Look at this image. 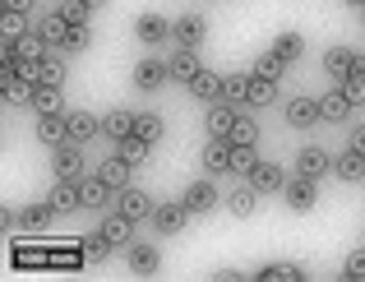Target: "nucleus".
<instances>
[{
	"label": "nucleus",
	"instance_id": "38",
	"mask_svg": "<svg viewBox=\"0 0 365 282\" xmlns=\"http://www.w3.org/2000/svg\"><path fill=\"white\" fill-rule=\"evenodd\" d=\"M134 134H139L143 143H158L162 139V121L153 111H139V116H134Z\"/></svg>",
	"mask_w": 365,
	"mask_h": 282
},
{
	"label": "nucleus",
	"instance_id": "37",
	"mask_svg": "<svg viewBox=\"0 0 365 282\" xmlns=\"http://www.w3.org/2000/svg\"><path fill=\"white\" fill-rule=\"evenodd\" d=\"M56 14H61L65 24H74V28H88V14H93V9L83 5V0H61V5H56Z\"/></svg>",
	"mask_w": 365,
	"mask_h": 282
},
{
	"label": "nucleus",
	"instance_id": "41",
	"mask_svg": "<svg viewBox=\"0 0 365 282\" xmlns=\"http://www.w3.org/2000/svg\"><path fill=\"white\" fill-rule=\"evenodd\" d=\"M255 167H259L255 148H236V143H232V171H236V176L250 181V176H255Z\"/></svg>",
	"mask_w": 365,
	"mask_h": 282
},
{
	"label": "nucleus",
	"instance_id": "33",
	"mask_svg": "<svg viewBox=\"0 0 365 282\" xmlns=\"http://www.w3.org/2000/svg\"><path fill=\"white\" fill-rule=\"evenodd\" d=\"M273 51L282 56L287 65H292V61H301V56H305V37H301V33H277V37H273Z\"/></svg>",
	"mask_w": 365,
	"mask_h": 282
},
{
	"label": "nucleus",
	"instance_id": "18",
	"mask_svg": "<svg viewBox=\"0 0 365 282\" xmlns=\"http://www.w3.org/2000/svg\"><path fill=\"white\" fill-rule=\"evenodd\" d=\"M180 203H185L190 213H208V208H217V190L208 186V181H195V186H185Z\"/></svg>",
	"mask_w": 365,
	"mask_h": 282
},
{
	"label": "nucleus",
	"instance_id": "20",
	"mask_svg": "<svg viewBox=\"0 0 365 282\" xmlns=\"http://www.w3.org/2000/svg\"><path fill=\"white\" fill-rule=\"evenodd\" d=\"M204 171L208 176H222V171H232V139H213L204 148Z\"/></svg>",
	"mask_w": 365,
	"mask_h": 282
},
{
	"label": "nucleus",
	"instance_id": "1",
	"mask_svg": "<svg viewBox=\"0 0 365 282\" xmlns=\"http://www.w3.org/2000/svg\"><path fill=\"white\" fill-rule=\"evenodd\" d=\"M324 111H319V97H292L287 102V125L292 130H310V125H319Z\"/></svg>",
	"mask_w": 365,
	"mask_h": 282
},
{
	"label": "nucleus",
	"instance_id": "6",
	"mask_svg": "<svg viewBox=\"0 0 365 282\" xmlns=\"http://www.w3.org/2000/svg\"><path fill=\"white\" fill-rule=\"evenodd\" d=\"M190 218H195V213H190L180 199H176V203H158V213H153V227H158L162 236H176V231L185 227Z\"/></svg>",
	"mask_w": 365,
	"mask_h": 282
},
{
	"label": "nucleus",
	"instance_id": "47",
	"mask_svg": "<svg viewBox=\"0 0 365 282\" xmlns=\"http://www.w3.org/2000/svg\"><path fill=\"white\" fill-rule=\"evenodd\" d=\"M342 278H365V246L347 255V264H342Z\"/></svg>",
	"mask_w": 365,
	"mask_h": 282
},
{
	"label": "nucleus",
	"instance_id": "50",
	"mask_svg": "<svg viewBox=\"0 0 365 282\" xmlns=\"http://www.w3.org/2000/svg\"><path fill=\"white\" fill-rule=\"evenodd\" d=\"M0 5H5L9 14H24V9H28V0H0Z\"/></svg>",
	"mask_w": 365,
	"mask_h": 282
},
{
	"label": "nucleus",
	"instance_id": "2",
	"mask_svg": "<svg viewBox=\"0 0 365 282\" xmlns=\"http://www.w3.org/2000/svg\"><path fill=\"white\" fill-rule=\"evenodd\" d=\"M167 79H171L167 61H153V56H148V61H139V65H134V89H139V93H158Z\"/></svg>",
	"mask_w": 365,
	"mask_h": 282
},
{
	"label": "nucleus",
	"instance_id": "11",
	"mask_svg": "<svg viewBox=\"0 0 365 282\" xmlns=\"http://www.w3.org/2000/svg\"><path fill=\"white\" fill-rule=\"evenodd\" d=\"M282 199L292 203L296 213H310L319 194H314V181H310V176H296V181H287V186H282Z\"/></svg>",
	"mask_w": 365,
	"mask_h": 282
},
{
	"label": "nucleus",
	"instance_id": "36",
	"mask_svg": "<svg viewBox=\"0 0 365 282\" xmlns=\"http://www.w3.org/2000/svg\"><path fill=\"white\" fill-rule=\"evenodd\" d=\"M255 74H264V79H277V84H282V74H287V61L273 51V46H268V51L255 61Z\"/></svg>",
	"mask_w": 365,
	"mask_h": 282
},
{
	"label": "nucleus",
	"instance_id": "40",
	"mask_svg": "<svg viewBox=\"0 0 365 282\" xmlns=\"http://www.w3.org/2000/svg\"><path fill=\"white\" fill-rule=\"evenodd\" d=\"M305 273L296 264H264L259 268V282H301Z\"/></svg>",
	"mask_w": 365,
	"mask_h": 282
},
{
	"label": "nucleus",
	"instance_id": "8",
	"mask_svg": "<svg viewBox=\"0 0 365 282\" xmlns=\"http://www.w3.org/2000/svg\"><path fill=\"white\" fill-rule=\"evenodd\" d=\"M324 171H333V158L324 148H314V143H305L301 153H296V176H310V181H319Z\"/></svg>",
	"mask_w": 365,
	"mask_h": 282
},
{
	"label": "nucleus",
	"instance_id": "3",
	"mask_svg": "<svg viewBox=\"0 0 365 282\" xmlns=\"http://www.w3.org/2000/svg\"><path fill=\"white\" fill-rule=\"evenodd\" d=\"M51 171H56V181H79V171H83L79 143H61V148L51 153Z\"/></svg>",
	"mask_w": 365,
	"mask_h": 282
},
{
	"label": "nucleus",
	"instance_id": "10",
	"mask_svg": "<svg viewBox=\"0 0 365 282\" xmlns=\"http://www.w3.org/2000/svg\"><path fill=\"white\" fill-rule=\"evenodd\" d=\"M33 93H37V84H28L24 74H14V65L0 70V97H5V102H33Z\"/></svg>",
	"mask_w": 365,
	"mask_h": 282
},
{
	"label": "nucleus",
	"instance_id": "53",
	"mask_svg": "<svg viewBox=\"0 0 365 282\" xmlns=\"http://www.w3.org/2000/svg\"><path fill=\"white\" fill-rule=\"evenodd\" d=\"M347 5H356V9H365V0H347Z\"/></svg>",
	"mask_w": 365,
	"mask_h": 282
},
{
	"label": "nucleus",
	"instance_id": "4",
	"mask_svg": "<svg viewBox=\"0 0 365 282\" xmlns=\"http://www.w3.org/2000/svg\"><path fill=\"white\" fill-rule=\"evenodd\" d=\"M333 176H338L342 186H361V181H365V153L342 148L338 158H333Z\"/></svg>",
	"mask_w": 365,
	"mask_h": 282
},
{
	"label": "nucleus",
	"instance_id": "42",
	"mask_svg": "<svg viewBox=\"0 0 365 282\" xmlns=\"http://www.w3.org/2000/svg\"><path fill=\"white\" fill-rule=\"evenodd\" d=\"M51 213H56L51 203H24V208H19V227H42Z\"/></svg>",
	"mask_w": 365,
	"mask_h": 282
},
{
	"label": "nucleus",
	"instance_id": "43",
	"mask_svg": "<svg viewBox=\"0 0 365 282\" xmlns=\"http://www.w3.org/2000/svg\"><path fill=\"white\" fill-rule=\"evenodd\" d=\"M232 143H236V148H255V143H259V125L250 121V116H241V121H236Z\"/></svg>",
	"mask_w": 365,
	"mask_h": 282
},
{
	"label": "nucleus",
	"instance_id": "45",
	"mask_svg": "<svg viewBox=\"0 0 365 282\" xmlns=\"http://www.w3.org/2000/svg\"><path fill=\"white\" fill-rule=\"evenodd\" d=\"M24 33H28V19H24V14H9V9H5V19H0V37H5V42H19Z\"/></svg>",
	"mask_w": 365,
	"mask_h": 282
},
{
	"label": "nucleus",
	"instance_id": "35",
	"mask_svg": "<svg viewBox=\"0 0 365 282\" xmlns=\"http://www.w3.org/2000/svg\"><path fill=\"white\" fill-rule=\"evenodd\" d=\"M33 106L42 116H65V97H61V89H37L33 93Z\"/></svg>",
	"mask_w": 365,
	"mask_h": 282
},
{
	"label": "nucleus",
	"instance_id": "14",
	"mask_svg": "<svg viewBox=\"0 0 365 282\" xmlns=\"http://www.w3.org/2000/svg\"><path fill=\"white\" fill-rule=\"evenodd\" d=\"M171 37H176L180 46H190V51H195V46L208 37V24H204V14H180V19H176V33H171Z\"/></svg>",
	"mask_w": 365,
	"mask_h": 282
},
{
	"label": "nucleus",
	"instance_id": "34",
	"mask_svg": "<svg viewBox=\"0 0 365 282\" xmlns=\"http://www.w3.org/2000/svg\"><path fill=\"white\" fill-rule=\"evenodd\" d=\"M245 93H250V74H241V70H236V74H222V102H245Z\"/></svg>",
	"mask_w": 365,
	"mask_h": 282
},
{
	"label": "nucleus",
	"instance_id": "54",
	"mask_svg": "<svg viewBox=\"0 0 365 282\" xmlns=\"http://www.w3.org/2000/svg\"><path fill=\"white\" fill-rule=\"evenodd\" d=\"M361 24H365V9H361Z\"/></svg>",
	"mask_w": 365,
	"mask_h": 282
},
{
	"label": "nucleus",
	"instance_id": "39",
	"mask_svg": "<svg viewBox=\"0 0 365 282\" xmlns=\"http://www.w3.org/2000/svg\"><path fill=\"white\" fill-rule=\"evenodd\" d=\"M148 148H153V143H143L139 134H130V139H120V143H116V153H120L125 162H130V167H139V162L148 158Z\"/></svg>",
	"mask_w": 365,
	"mask_h": 282
},
{
	"label": "nucleus",
	"instance_id": "25",
	"mask_svg": "<svg viewBox=\"0 0 365 282\" xmlns=\"http://www.w3.org/2000/svg\"><path fill=\"white\" fill-rule=\"evenodd\" d=\"M98 176L107 181L111 190H125V186H130V176H134V167H130V162H125L120 153H116V158H107V162L98 167Z\"/></svg>",
	"mask_w": 365,
	"mask_h": 282
},
{
	"label": "nucleus",
	"instance_id": "13",
	"mask_svg": "<svg viewBox=\"0 0 365 282\" xmlns=\"http://www.w3.org/2000/svg\"><path fill=\"white\" fill-rule=\"evenodd\" d=\"M176 33V19H162V14H139V24H134V37L139 42H162V37Z\"/></svg>",
	"mask_w": 365,
	"mask_h": 282
},
{
	"label": "nucleus",
	"instance_id": "23",
	"mask_svg": "<svg viewBox=\"0 0 365 282\" xmlns=\"http://www.w3.org/2000/svg\"><path fill=\"white\" fill-rule=\"evenodd\" d=\"M351 61H356V51H347V46H329V51H324V74L342 84L351 74Z\"/></svg>",
	"mask_w": 365,
	"mask_h": 282
},
{
	"label": "nucleus",
	"instance_id": "44",
	"mask_svg": "<svg viewBox=\"0 0 365 282\" xmlns=\"http://www.w3.org/2000/svg\"><path fill=\"white\" fill-rule=\"evenodd\" d=\"M93 46V28H70V33H65V42H61V51H88Z\"/></svg>",
	"mask_w": 365,
	"mask_h": 282
},
{
	"label": "nucleus",
	"instance_id": "49",
	"mask_svg": "<svg viewBox=\"0 0 365 282\" xmlns=\"http://www.w3.org/2000/svg\"><path fill=\"white\" fill-rule=\"evenodd\" d=\"M347 148H356V153H365V125H356V130H351V139H347Z\"/></svg>",
	"mask_w": 365,
	"mask_h": 282
},
{
	"label": "nucleus",
	"instance_id": "21",
	"mask_svg": "<svg viewBox=\"0 0 365 282\" xmlns=\"http://www.w3.org/2000/svg\"><path fill=\"white\" fill-rule=\"evenodd\" d=\"M250 186H255L259 194H273V190H282V186H287V171L277 167V162H259L255 176H250Z\"/></svg>",
	"mask_w": 365,
	"mask_h": 282
},
{
	"label": "nucleus",
	"instance_id": "51",
	"mask_svg": "<svg viewBox=\"0 0 365 282\" xmlns=\"http://www.w3.org/2000/svg\"><path fill=\"white\" fill-rule=\"evenodd\" d=\"M351 74H356V79H365V51H356V61H351Z\"/></svg>",
	"mask_w": 365,
	"mask_h": 282
},
{
	"label": "nucleus",
	"instance_id": "31",
	"mask_svg": "<svg viewBox=\"0 0 365 282\" xmlns=\"http://www.w3.org/2000/svg\"><path fill=\"white\" fill-rule=\"evenodd\" d=\"M190 93L199 97V102H222V74H199L195 84H190Z\"/></svg>",
	"mask_w": 365,
	"mask_h": 282
},
{
	"label": "nucleus",
	"instance_id": "24",
	"mask_svg": "<svg viewBox=\"0 0 365 282\" xmlns=\"http://www.w3.org/2000/svg\"><path fill=\"white\" fill-rule=\"evenodd\" d=\"M79 194H83V208H107L116 190H111L102 176H88V181H79Z\"/></svg>",
	"mask_w": 365,
	"mask_h": 282
},
{
	"label": "nucleus",
	"instance_id": "27",
	"mask_svg": "<svg viewBox=\"0 0 365 282\" xmlns=\"http://www.w3.org/2000/svg\"><path fill=\"white\" fill-rule=\"evenodd\" d=\"M319 111H324V121L342 125V121H347V116H351V102H347V93H342V89L324 93V97H319Z\"/></svg>",
	"mask_w": 365,
	"mask_h": 282
},
{
	"label": "nucleus",
	"instance_id": "5",
	"mask_svg": "<svg viewBox=\"0 0 365 282\" xmlns=\"http://www.w3.org/2000/svg\"><path fill=\"white\" fill-rule=\"evenodd\" d=\"M102 236L111 241V250H120V246H134V218L130 213H107V218H102Z\"/></svg>",
	"mask_w": 365,
	"mask_h": 282
},
{
	"label": "nucleus",
	"instance_id": "48",
	"mask_svg": "<svg viewBox=\"0 0 365 282\" xmlns=\"http://www.w3.org/2000/svg\"><path fill=\"white\" fill-rule=\"evenodd\" d=\"M107 250H111V241L102 236V231H98V236H93V241H83V259H102V255H107Z\"/></svg>",
	"mask_w": 365,
	"mask_h": 282
},
{
	"label": "nucleus",
	"instance_id": "28",
	"mask_svg": "<svg viewBox=\"0 0 365 282\" xmlns=\"http://www.w3.org/2000/svg\"><path fill=\"white\" fill-rule=\"evenodd\" d=\"M130 268H134L139 278H153V273L162 268L158 250H153V246H130Z\"/></svg>",
	"mask_w": 365,
	"mask_h": 282
},
{
	"label": "nucleus",
	"instance_id": "29",
	"mask_svg": "<svg viewBox=\"0 0 365 282\" xmlns=\"http://www.w3.org/2000/svg\"><path fill=\"white\" fill-rule=\"evenodd\" d=\"M255 203H259V190L245 181V186H236V190H232L227 208H232V218H250V213H255Z\"/></svg>",
	"mask_w": 365,
	"mask_h": 282
},
{
	"label": "nucleus",
	"instance_id": "22",
	"mask_svg": "<svg viewBox=\"0 0 365 282\" xmlns=\"http://www.w3.org/2000/svg\"><path fill=\"white\" fill-rule=\"evenodd\" d=\"M134 116H139V111H125V106H120V111H107V116H102V134H107V139H130V134H134Z\"/></svg>",
	"mask_w": 365,
	"mask_h": 282
},
{
	"label": "nucleus",
	"instance_id": "26",
	"mask_svg": "<svg viewBox=\"0 0 365 282\" xmlns=\"http://www.w3.org/2000/svg\"><path fill=\"white\" fill-rule=\"evenodd\" d=\"M42 37H33V33H24L19 42H5V61H42Z\"/></svg>",
	"mask_w": 365,
	"mask_h": 282
},
{
	"label": "nucleus",
	"instance_id": "52",
	"mask_svg": "<svg viewBox=\"0 0 365 282\" xmlns=\"http://www.w3.org/2000/svg\"><path fill=\"white\" fill-rule=\"evenodd\" d=\"M83 5H88V9H102V5H107V0H83Z\"/></svg>",
	"mask_w": 365,
	"mask_h": 282
},
{
	"label": "nucleus",
	"instance_id": "7",
	"mask_svg": "<svg viewBox=\"0 0 365 282\" xmlns=\"http://www.w3.org/2000/svg\"><path fill=\"white\" fill-rule=\"evenodd\" d=\"M116 208H120V213H130L134 222H143V218H153V213H158V203H153L143 190L125 186V190H116Z\"/></svg>",
	"mask_w": 365,
	"mask_h": 282
},
{
	"label": "nucleus",
	"instance_id": "32",
	"mask_svg": "<svg viewBox=\"0 0 365 282\" xmlns=\"http://www.w3.org/2000/svg\"><path fill=\"white\" fill-rule=\"evenodd\" d=\"M70 28H74V24H65V19L51 9V14L42 19V28H37V37H42V42H51L56 51H61V42H65V33H70Z\"/></svg>",
	"mask_w": 365,
	"mask_h": 282
},
{
	"label": "nucleus",
	"instance_id": "19",
	"mask_svg": "<svg viewBox=\"0 0 365 282\" xmlns=\"http://www.w3.org/2000/svg\"><path fill=\"white\" fill-rule=\"evenodd\" d=\"M28 79H33L37 89H61V84H65V65L56 61V56H42V61L33 65V74H28Z\"/></svg>",
	"mask_w": 365,
	"mask_h": 282
},
{
	"label": "nucleus",
	"instance_id": "12",
	"mask_svg": "<svg viewBox=\"0 0 365 282\" xmlns=\"http://www.w3.org/2000/svg\"><path fill=\"white\" fill-rule=\"evenodd\" d=\"M236 121H241V111H236L232 102H213V111H208V134H213V139H232Z\"/></svg>",
	"mask_w": 365,
	"mask_h": 282
},
{
	"label": "nucleus",
	"instance_id": "30",
	"mask_svg": "<svg viewBox=\"0 0 365 282\" xmlns=\"http://www.w3.org/2000/svg\"><path fill=\"white\" fill-rule=\"evenodd\" d=\"M273 97H277V79H264V74H255V70H250V93H245V102L268 106Z\"/></svg>",
	"mask_w": 365,
	"mask_h": 282
},
{
	"label": "nucleus",
	"instance_id": "46",
	"mask_svg": "<svg viewBox=\"0 0 365 282\" xmlns=\"http://www.w3.org/2000/svg\"><path fill=\"white\" fill-rule=\"evenodd\" d=\"M338 89L347 93V102H351V106H365V79H356V74H347V79H342Z\"/></svg>",
	"mask_w": 365,
	"mask_h": 282
},
{
	"label": "nucleus",
	"instance_id": "17",
	"mask_svg": "<svg viewBox=\"0 0 365 282\" xmlns=\"http://www.w3.org/2000/svg\"><path fill=\"white\" fill-rule=\"evenodd\" d=\"M65 121H70V143H93L102 134V121L93 111H70Z\"/></svg>",
	"mask_w": 365,
	"mask_h": 282
},
{
	"label": "nucleus",
	"instance_id": "15",
	"mask_svg": "<svg viewBox=\"0 0 365 282\" xmlns=\"http://www.w3.org/2000/svg\"><path fill=\"white\" fill-rule=\"evenodd\" d=\"M46 203H51L56 213H74V208H83L79 181H56V186H51V194H46Z\"/></svg>",
	"mask_w": 365,
	"mask_h": 282
},
{
	"label": "nucleus",
	"instance_id": "16",
	"mask_svg": "<svg viewBox=\"0 0 365 282\" xmlns=\"http://www.w3.org/2000/svg\"><path fill=\"white\" fill-rule=\"evenodd\" d=\"M37 139H42L46 148L70 143V121H65V116H37Z\"/></svg>",
	"mask_w": 365,
	"mask_h": 282
},
{
	"label": "nucleus",
	"instance_id": "9",
	"mask_svg": "<svg viewBox=\"0 0 365 282\" xmlns=\"http://www.w3.org/2000/svg\"><path fill=\"white\" fill-rule=\"evenodd\" d=\"M167 70H171V79H176V84H185V89H190V84L204 74V65H199V56L190 51V46H180V51L167 61Z\"/></svg>",
	"mask_w": 365,
	"mask_h": 282
}]
</instances>
